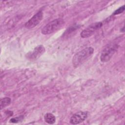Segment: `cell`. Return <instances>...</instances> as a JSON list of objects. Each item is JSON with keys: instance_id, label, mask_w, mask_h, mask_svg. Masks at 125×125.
<instances>
[{"instance_id": "cell-9", "label": "cell", "mask_w": 125, "mask_h": 125, "mask_svg": "<svg viewBox=\"0 0 125 125\" xmlns=\"http://www.w3.org/2000/svg\"><path fill=\"white\" fill-rule=\"evenodd\" d=\"M11 100L9 97H5L1 98L0 100V108L2 110L3 108L8 106L11 104Z\"/></svg>"}, {"instance_id": "cell-11", "label": "cell", "mask_w": 125, "mask_h": 125, "mask_svg": "<svg viewBox=\"0 0 125 125\" xmlns=\"http://www.w3.org/2000/svg\"><path fill=\"white\" fill-rule=\"evenodd\" d=\"M125 10V5H123L122 6L119 7L118 9H117L116 10H115L114 13H113V15H118L122 13H123Z\"/></svg>"}, {"instance_id": "cell-1", "label": "cell", "mask_w": 125, "mask_h": 125, "mask_svg": "<svg viewBox=\"0 0 125 125\" xmlns=\"http://www.w3.org/2000/svg\"><path fill=\"white\" fill-rule=\"evenodd\" d=\"M94 49L92 47H87L76 53L72 59V64L74 67H77L83 64L94 53Z\"/></svg>"}, {"instance_id": "cell-10", "label": "cell", "mask_w": 125, "mask_h": 125, "mask_svg": "<svg viewBox=\"0 0 125 125\" xmlns=\"http://www.w3.org/2000/svg\"><path fill=\"white\" fill-rule=\"evenodd\" d=\"M24 119V116L23 115H21L18 117H16L15 118H11L9 122L10 123H19L20 122H21L22 121V120Z\"/></svg>"}, {"instance_id": "cell-8", "label": "cell", "mask_w": 125, "mask_h": 125, "mask_svg": "<svg viewBox=\"0 0 125 125\" xmlns=\"http://www.w3.org/2000/svg\"><path fill=\"white\" fill-rule=\"evenodd\" d=\"M44 119L46 123L48 124H53L56 122L55 116L51 113H47L44 116Z\"/></svg>"}, {"instance_id": "cell-3", "label": "cell", "mask_w": 125, "mask_h": 125, "mask_svg": "<svg viewBox=\"0 0 125 125\" xmlns=\"http://www.w3.org/2000/svg\"><path fill=\"white\" fill-rule=\"evenodd\" d=\"M119 46L116 43H110L107 45L102 50L100 55V60L103 62L109 61L114 53L117 51Z\"/></svg>"}, {"instance_id": "cell-7", "label": "cell", "mask_w": 125, "mask_h": 125, "mask_svg": "<svg viewBox=\"0 0 125 125\" xmlns=\"http://www.w3.org/2000/svg\"><path fill=\"white\" fill-rule=\"evenodd\" d=\"M87 112L80 111L73 114L70 119V123L72 125H77L83 122L87 117Z\"/></svg>"}, {"instance_id": "cell-5", "label": "cell", "mask_w": 125, "mask_h": 125, "mask_svg": "<svg viewBox=\"0 0 125 125\" xmlns=\"http://www.w3.org/2000/svg\"><path fill=\"white\" fill-rule=\"evenodd\" d=\"M43 18V13L42 11H38L25 23V27L28 29H31L38 25Z\"/></svg>"}, {"instance_id": "cell-6", "label": "cell", "mask_w": 125, "mask_h": 125, "mask_svg": "<svg viewBox=\"0 0 125 125\" xmlns=\"http://www.w3.org/2000/svg\"><path fill=\"white\" fill-rule=\"evenodd\" d=\"M45 51V48L42 45L36 46L32 51L29 52L26 55L27 59L31 61L38 59Z\"/></svg>"}, {"instance_id": "cell-4", "label": "cell", "mask_w": 125, "mask_h": 125, "mask_svg": "<svg viewBox=\"0 0 125 125\" xmlns=\"http://www.w3.org/2000/svg\"><path fill=\"white\" fill-rule=\"evenodd\" d=\"M103 26L102 22H96L88 26L83 29L80 34L82 38H87L93 35L97 30L100 29Z\"/></svg>"}, {"instance_id": "cell-2", "label": "cell", "mask_w": 125, "mask_h": 125, "mask_svg": "<svg viewBox=\"0 0 125 125\" xmlns=\"http://www.w3.org/2000/svg\"><path fill=\"white\" fill-rule=\"evenodd\" d=\"M64 23L65 22L62 19H56L44 26L41 30V32L43 35L51 34L62 28Z\"/></svg>"}]
</instances>
